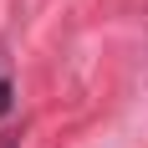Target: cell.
I'll list each match as a JSON object with an SVG mask.
<instances>
[{"mask_svg":"<svg viewBox=\"0 0 148 148\" xmlns=\"http://www.w3.org/2000/svg\"><path fill=\"white\" fill-rule=\"evenodd\" d=\"M0 148H21V133H0Z\"/></svg>","mask_w":148,"mask_h":148,"instance_id":"7a4b0ae2","label":"cell"},{"mask_svg":"<svg viewBox=\"0 0 148 148\" xmlns=\"http://www.w3.org/2000/svg\"><path fill=\"white\" fill-rule=\"evenodd\" d=\"M5 112H10V82L0 77V118H5Z\"/></svg>","mask_w":148,"mask_h":148,"instance_id":"6da1fadb","label":"cell"}]
</instances>
